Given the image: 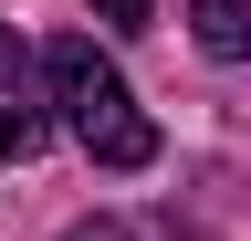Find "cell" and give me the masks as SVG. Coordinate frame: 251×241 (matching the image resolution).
Wrapping results in <instances>:
<instances>
[{
    "label": "cell",
    "instance_id": "3",
    "mask_svg": "<svg viewBox=\"0 0 251 241\" xmlns=\"http://www.w3.org/2000/svg\"><path fill=\"white\" fill-rule=\"evenodd\" d=\"M188 32L209 63H251V0H188Z\"/></svg>",
    "mask_w": 251,
    "mask_h": 241
},
{
    "label": "cell",
    "instance_id": "1",
    "mask_svg": "<svg viewBox=\"0 0 251 241\" xmlns=\"http://www.w3.org/2000/svg\"><path fill=\"white\" fill-rule=\"evenodd\" d=\"M42 74H52V105H63V126L84 136V158H94V168H147V158H157L147 105L126 95V74L94 53V32H63V42L42 53Z\"/></svg>",
    "mask_w": 251,
    "mask_h": 241
},
{
    "label": "cell",
    "instance_id": "5",
    "mask_svg": "<svg viewBox=\"0 0 251 241\" xmlns=\"http://www.w3.org/2000/svg\"><path fill=\"white\" fill-rule=\"evenodd\" d=\"M63 241H126V231L115 220H84V231H63Z\"/></svg>",
    "mask_w": 251,
    "mask_h": 241
},
{
    "label": "cell",
    "instance_id": "4",
    "mask_svg": "<svg viewBox=\"0 0 251 241\" xmlns=\"http://www.w3.org/2000/svg\"><path fill=\"white\" fill-rule=\"evenodd\" d=\"M84 11L105 21V32H147V11H157V0H84Z\"/></svg>",
    "mask_w": 251,
    "mask_h": 241
},
{
    "label": "cell",
    "instance_id": "2",
    "mask_svg": "<svg viewBox=\"0 0 251 241\" xmlns=\"http://www.w3.org/2000/svg\"><path fill=\"white\" fill-rule=\"evenodd\" d=\"M42 84H52V74H31L21 32H0V168H11V158H31V147L52 136V115H42Z\"/></svg>",
    "mask_w": 251,
    "mask_h": 241
}]
</instances>
